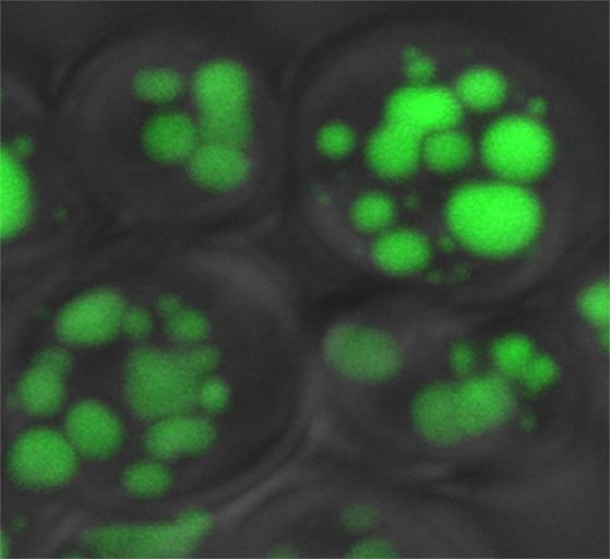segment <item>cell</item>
Masks as SVG:
<instances>
[{
    "label": "cell",
    "instance_id": "1",
    "mask_svg": "<svg viewBox=\"0 0 610 559\" xmlns=\"http://www.w3.org/2000/svg\"><path fill=\"white\" fill-rule=\"evenodd\" d=\"M53 111L83 181L136 217L260 224L292 173L290 110L232 23L136 19L70 73Z\"/></svg>",
    "mask_w": 610,
    "mask_h": 559
},
{
    "label": "cell",
    "instance_id": "2",
    "mask_svg": "<svg viewBox=\"0 0 610 559\" xmlns=\"http://www.w3.org/2000/svg\"><path fill=\"white\" fill-rule=\"evenodd\" d=\"M3 235L10 243L63 240L79 224L80 174L58 131L53 105L17 64H2Z\"/></svg>",
    "mask_w": 610,
    "mask_h": 559
},
{
    "label": "cell",
    "instance_id": "3",
    "mask_svg": "<svg viewBox=\"0 0 610 559\" xmlns=\"http://www.w3.org/2000/svg\"><path fill=\"white\" fill-rule=\"evenodd\" d=\"M136 12L112 2L2 1L0 28L11 49L68 78Z\"/></svg>",
    "mask_w": 610,
    "mask_h": 559
},
{
    "label": "cell",
    "instance_id": "4",
    "mask_svg": "<svg viewBox=\"0 0 610 559\" xmlns=\"http://www.w3.org/2000/svg\"><path fill=\"white\" fill-rule=\"evenodd\" d=\"M367 14L352 3L268 2L236 10L234 22L255 45L307 55L333 43Z\"/></svg>",
    "mask_w": 610,
    "mask_h": 559
}]
</instances>
